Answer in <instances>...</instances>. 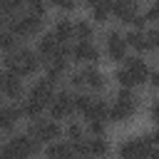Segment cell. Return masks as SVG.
Segmentation results:
<instances>
[{
	"instance_id": "14",
	"label": "cell",
	"mask_w": 159,
	"mask_h": 159,
	"mask_svg": "<svg viewBox=\"0 0 159 159\" xmlns=\"http://www.w3.org/2000/svg\"><path fill=\"white\" fill-rule=\"evenodd\" d=\"M119 154L122 157H139V154H152V147L147 144V139H129L119 147Z\"/></svg>"
},
{
	"instance_id": "6",
	"label": "cell",
	"mask_w": 159,
	"mask_h": 159,
	"mask_svg": "<svg viewBox=\"0 0 159 159\" xmlns=\"http://www.w3.org/2000/svg\"><path fill=\"white\" fill-rule=\"evenodd\" d=\"M72 112H75V97H72L70 92H60V94L52 97V102H50V114H52V119H65V117H70Z\"/></svg>"
},
{
	"instance_id": "2",
	"label": "cell",
	"mask_w": 159,
	"mask_h": 159,
	"mask_svg": "<svg viewBox=\"0 0 159 159\" xmlns=\"http://www.w3.org/2000/svg\"><path fill=\"white\" fill-rule=\"evenodd\" d=\"M134 112H137V97L132 94V89L122 87V92L117 94V102L109 107V119L112 122H127V119H132Z\"/></svg>"
},
{
	"instance_id": "28",
	"label": "cell",
	"mask_w": 159,
	"mask_h": 159,
	"mask_svg": "<svg viewBox=\"0 0 159 159\" xmlns=\"http://www.w3.org/2000/svg\"><path fill=\"white\" fill-rule=\"evenodd\" d=\"M89 132L92 137H104V119H89Z\"/></svg>"
},
{
	"instance_id": "17",
	"label": "cell",
	"mask_w": 159,
	"mask_h": 159,
	"mask_svg": "<svg viewBox=\"0 0 159 159\" xmlns=\"http://www.w3.org/2000/svg\"><path fill=\"white\" fill-rule=\"evenodd\" d=\"M87 5L92 7V15L97 22H104L112 15V0H87Z\"/></svg>"
},
{
	"instance_id": "30",
	"label": "cell",
	"mask_w": 159,
	"mask_h": 159,
	"mask_svg": "<svg viewBox=\"0 0 159 159\" xmlns=\"http://www.w3.org/2000/svg\"><path fill=\"white\" fill-rule=\"evenodd\" d=\"M89 99H92L89 94H77L75 97V112H84L87 104H89Z\"/></svg>"
},
{
	"instance_id": "32",
	"label": "cell",
	"mask_w": 159,
	"mask_h": 159,
	"mask_svg": "<svg viewBox=\"0 0 159 159\" xmlns=\"http://www.w3.org/2000/svg\"><path fill=\"white\" fill-rule=\"evenodd\" d=\"M25 2L30 5V10H32V12L45 15V7H47V2H45V0H25Z\"/></svg>"
},
{
	"instance_id": "39",
	"label": "cell",
	"mask_w": 159,
	"mask_h": 159,
	"mask_svg": "<svg viewBox=\"0 0 159 159\" xmlns=\"http://www.w3.org/2000/svg\"><path fill=\"white\" fill-rule=\"evenodd\" d=\"M5 17H7V12H5V10H2V5H0V27L5 25Z\"/></svg>"
},
{
	"instance_id": "41",
	"label": "cell",
	"mask_w": 159,
	"mask_h": 159,
	"mask_svg": "<svg viewBox=\"0 0 159 159\" xmlns=\"http://www.w3.org/2000/svg\"><path fill=\"white\" fill-rule=\"evenodd\" d=\"M0 107H2V104H0Z\"/></svg>"
},
{
	"instance_id": "24",
	"label": "cell",
	"mask_w": 159,
	"mask_h": 159,
	"mask_svg": "<svg viewBox=\"0 0 159 159\" xmlns=\"http://www.w3.org/2000/svg\"><path fill=\"white\" fill-rule=\"evenodd\" d=\"M87 152H89V154H107L109 147H107V142H104L102 137H94V139L87 142Z\"/></svg>"
},
{
	"instance_id": "16",
	"label": "cell",
	"mask_w": 159,
	"mask_h": 159,
	"mask_svg": "<svg viewBox=\"0 0 159 159\" xmlns=\"http://www.w3.org/2000/svg\"><path fill=\"white\" fill-rule=\"evenodd\" d=\"M60 45H62V42H60L55 35H42V37L37 40V55L47 60L50 55H55V52H57V47H60Z\"/></svg>"
},
{
	"instance_id": "35",
	"label": "cell",
	"mask_w": 159,
	"mask_h": 159,
	"mask_svg": "<svg viewBox=\"0 0 159 159\" xmlns=\"http://www.w3.org/2000/svg\"><path fill=\"white\" fill-rule=\"evenodd\" d=\"M70 84H72V87H84V75H82V72H75V75L70 77Z\"/></svg>"
},
{
	"instance_id": "4",
	"label": "cell",
	"mask_w": 159,
	"mask_h": 159,
	"mask_svg": "<svg viewBox=\"0 0 159 159\" xmlns=\"http://www.w3.org/2000/svg\"><path fill=\"white\" fill-rule=\"evenodd\" d=\"M35 152H37V142H35L30 134H25V137H12V139L0 149L2 157H30V154H35Z\"/></svg>"
},
{
	"instance_id": "23",
	"label": "cell",
	"mask_w": 159,
	"mask_h": 159,
	"mask_svg": "<svg viewBox=\"0 0 159 159\" xmlns=\"http://www.w3.org/2000/svg\"><path fill=\"white\" fill-rule=\"evenodd\" d=\"M92 35H94V30H92V25L89 22H84V20H80L77 25H75V37L82 42V40H92Z\"/></svg>"
},
{
	"instance_id": "29",
	"label": "cell",
	"mask_w": 159,
	"mask_h": 159,
	"mask_svg": "<svg viewBox=\"0 0 159 159\" xmlns=\"http://www.w3.org/2000/svg\"><path fill=\"white\" fill-rule=\"evenodd\" d=\"M22 2H25V0H0V5H2V10H5L7 15H12V12H17Z\"/></svg>"
},
{
	"instance_id": "34",
	"label": "cell",
	"mask_w": 159,
	"mask_h": 159,
	"mask_svg": "<svg viewBox=\"0 0 159 159\" xmlns=\"http://www.w3.org/2000/svg\"><path fill=\"white\" fill-rule=\"evenodd\" d=\"M144 20L147 22H159V7L154 5V7H149L147 10V15H144Z\"/></svg>"
},
{
	"instance_id": "22",
	"label": "cell",
	"mask_w": 159,
	"mask_h": 159,
	"mask_svg": "<svg viewBox=\"0 0 159 159\" xmlns=\"http://www.w3.org/2000/svg\"><path fill=\"white\" fill-rule=\"evenodd\" d=\"M15 47H17V35H15L12 30L0 32V50H5V52H15Z\"/></svg>"
},
{
	"instance_id": "20",
	"label": "cell",
	"mask_w": 159,
	"mask_h": 159,
	"mask_svg": "<svg viewBox=\"0 0 159 159\" xmlns=\"http://www.w3.org/2000/svg\"><path fill=\"white\" fill-rule=\"evenodd\" d=\"M124 40H127V47H134V50H139V52L147 50V32H142V30H137V27H134Z\"/></svg>"
},
{
	"instance_id": "21",
	"label": "cell",
	"mask_w": 159,
	"mask_h": 159,
	"mask_svg": "<svg viewBox=\"0 0 159 159\" xmlns=\"http://www.w3.org/2000/svg\"><path fill=\"white\" fill-rule=\"evenodd\" d=\"M40 112H42V104H40L37 99H32V97H27V99L20 104V114H25V117H30V119H37Z\"/></svg>"
},
{
	"instance_id": "12",
	"label": "cell",
	"mask_w": 159,
	"mask_h": 159,
	"mask_svg": "<svg viewBox=\"0 0 159 159\" xmlns=\"http://www.w3.org/2000/svg\"><path fill=\"white\" fill-rule=\"evenodd\" d=\"M127 72L132 75V80H134V84H142V82H147L149 80V67H147V62L144 60H139V57H129L127 60Z\"/></svg>"
},
{
	"instance_id": "36",
	"label": "cell",
	"mask_w": 159,
	"mask_h": 159,
	"mask_svg": "<svg viewBox=\"0 0 159 159\" xmlns=\"http://www.w3.org/2000/svg\"><path fill=\"white\" fill-rule=\"evenodd\" d=\"M144 139H147V144L152 147V152H154V149H159V132H154V134H147Z\"/></svg>"
},
{
	"instance_id": "1",
	"label": "cell",
	"mask_w": 159,
	"mask_h": 159,
	"mask_svg": "<svg viewBox=\"0 0 159 159\" xmlns=\"http://www.w3.org/2000/svg\"><path fill=\"white\" fill-rule=\"evenodd\" d=\"M5 67L20 77H27V75H35L40 70V55H35L32 50H15L7 55L5 60Z\"/></svg>"
},
{
	"instance_id": "38",
	"label": "cell",
	"mask_w": 159,
	"mask_h": 159,
	"mask_svg": "<svg viewBox=\"0 0 159 159\" xmlns=\"http://www.w3.org/2000/svg\"><path fill=\"white\" fill-rule=\"evenodd\" d=\"M149 82H152V87H157V89H159V72L149 75Z\"/></svg>"
},
{
	"instance_id": "9",
	"label": "cell",
	"mask_w": 159,
	"mask_h": 159,
	"mask_svg": "<svg viewBox=\"0 0 159 159\" xmlns=\"http://www.w3.org/2000/svg\"><path fill=\"white\" fill-rule=\"evenodd\" d=\"M30 97H32V99H37L42 107H45V104H50V102H52V97H55V82H50L47 77H42L40 82H35V84H32Z\"/></svg>"
},
{
	"instance_id": "18",
	"label": "cell",
	"mask_w": 159,
	"mask_h": 159,
	"mask_svg": "<svg viewBox=\"0 0 159 159\" xmlns=\"http://www.w3.org/2000/svg\"><path fill=\"white\" fill-rule=\"evenodd\" d=\"M62 45L65 42H70L72 37H75V25L70 22V20H57V25H55V32H52Z\"/></svg>"
},
{
	"instance_id": "33",
	"label": "cell",
	"mask_w": 159,
	"mask_h": 159,
	"mask_svg": "<svg viewBox=\"0 0 159 159\" xmlns=\"http://www.w3.org/2000/svg\"><path fill=\"white\" fill-rule=\"evenodd\" d=\"M52 2H55V5L60 7V10H67V12L77 7V0H52Z\"/></svg>"
},
{
	"instance_id": "3",
	"label": "cell",
	"mask_w": 159,
	"mask_h": 159,
	"mask_svg": "<svg viewBox=\"0 0 159 159\" xmlns=\"http://www.w3.org/2000/svg\"><path fill=\"white\" fill-rule=\"evenodd\" d=\"M45 15H37V12H27V15H20V17H12L10 20V30L17 35V37H30V35H35V32H40V27H42V20Z\"/></svg>"
},
{
	"instance_id": "42",
	"label": "cell",
	"mask_w": 159,
	"mask_h": 159,
	"mask_svg": "<svg viewBox=\"0 0 159 159\" xmlns=\"http://www.w3.org/2000/svg\"><path fill=\"white\" fill-rule=\"evenodd\" d=\"M134 2H137V0H134Z\"/></svg>"
},
{
	"instance_id": "19",
	"label": "cell",
	"mask_w": 159,
	"mask_h": 159,
	"mask_svg": "<svg viewBox=\"0 0 159 159\" xmlns=\"http://www.w3.org/2000/svg\"><path fill=\"white\" fill-rule=\"evenodd\" d=\"M82 75H84V87H92V89H102L104 87V75L99 70L87 67V70H82Z\"/></svg>"
},
{
	"instance_id": "40",
	"label": "cell",
	"mask_w": 159,
	"mask_h": 159,
	"mask_svg": "<svg viewBox=\"0 0 159 159\" xmlns=\"http://www.w3.org/2000/svg\"><path fill=\"white\" fill-rule=\"evenodd\" d=\"M154 5H157V7H159V0H157V2H154Z\"/></svg>"
},
{
	"instance_id": "15",
	"label": "cell",
	"mask_w": 159,
	"mask_h": 159,
	"mask_svg": "<svg viewBox=\"0 0 159 159\" xmlns=\"http://www.w3.org/2000/svg\"><path fill=\"white\" fill-rule=\"evenodd\" d=\"M20 117L22 114H20L17 107H0V132H10L17 124Z\"/></svg>"
},
{
	"instance_id": "10",
	"label": "cell",
	"mask_w": 159,
	"mask_h": 159,
	"mask_svg": "<svg viewBox=\"0 0 159 159\" xmlns=\"http://www.w3.org/2000/svg\"><path fill=\"white\" fill-rule=\"evenodd\" d=\"M72 57L77 60V62H84V65H94L97 60H99V50L89 42V40H82L75 50H72Z\"/></svg>"
},
{
	"instance_id": "5",
	"label": "cell",
	"mask_w": 159,
	"mask_h": 159,
	"mask_svg": "<svg viewBox=\"0 0 159 159\" xmlns=\"http://www.w3.org/2000/svg\"><path fill=\"white\" fill-rule=\"evenodd\" d=\"M30 137L37 142V144H47V142H55L60 137V124L55 119H40V122H32L30 127Z\"/></svg>"
},
{
	"instance_id": "8",
	"label": "cell",
	"mask_w": 159,
	"mask_h": 159,
	"mask_svg": "<svg viewBox=\"0 0 159 159\" xmlns=\"http://www.w3.org/2000/svg\"><path fill=\"white\" fill-rule=\"evenodd\" d=\"M107 55H109V60H127V40H124V35H119V32H109L107 35Z\"/></svg>"
},
{
	"instance_id": "27",
	"label": "cell",
	"mask_w": 159,
	"mask_h": 159,
	"mask_svg": "<svg viewBox=\"0 0 159 159\" xmlns=\"http://www.w3.org/2000/svg\"><path fill=\"white\" fill-rule=\"evenodd\" d=\"M147 50H152V52H159V30H152V32H147Z\"/></svg>"
},
{
	"instance_id": "13",
	"label": "cell",
	"mask_w": 159,
	"mask_h": 159,
	"mask_svg": "<svg viewBox=\"0 0 159 159\" xmlns=\"http://www.w3.org/2000/svg\"><path fill=\"white\" fill-rule=\"evenodd\" d=\"M82 117L89 122V119H107L109 117V107H107V102L104 99H97V97H92L89 99V104H87V109L82 112Z\"/></svg>"
},
{
	"instance_id": "26",
	"label": "cell",
	"mask_w": 159,
	"mask_h": 159,
	"mask_svg": "<svg viewBox=\"0 0 159 159\" xmlns=\"http://www.w3.org/2000/svg\"><path fill=\"white\" fill-rule=\"evenodd\" d=\"M114 80H117V84H119V87H127V89H132V87H137V84H134V80H132V75L127 72V67H122V70H117V75H114Z\"/></svg>"
},
{
	"instance_id": "37",
	"label": "cell",
	"mask_w": 159,
	"mask_h": 159,
	"mask_svg": "<svg viewBox=\"0 0 159 159\" xmlns=\"http://www.w3.org/2000/svg\"><path fill=\"white\" fill-rule=\"evenodd\" d=\"M152 119H154V122L159 124V99H157V102L152 104Z\"/></svg>"
},
{
	"instance_id": "7",
	"label": "cell",
	"mask_w": 159,
	"mask_h": 159,
	"mask_svg": "<svg viewBox=\"0 0 159 159\" xmlns=\"http://www.w3.org/2000/svg\"><path fill=\"white\" fill-rule=\"evenodd\" d=\"M0 94L7 99H22V82L15 72H0Z\"/></svg>"
},
{
	"instance_id": "11",
	"label": "cell",
	"mask_w": 159,
	"mask_h": 159,
	"mask_svg": "<svg viewBox=\"0 0 159 159\" xmlns=\"http://www.w3.org/2000/svg\"><path fill=\"white\" fill-rule=\"evenodd\" d=\"M112 15L119 22H132L137 15V2L134 0H112Z\"/></svg>"
},
{
	"instance_id": "25",
	"label": "cell",
	"mask_w": 159,
	"mask_h": 159,
	"mask_svg": "<svg viewBox=\"0 0 159 159\" xmlns=\"http://www.w3.org/2000/svg\"><path fill=\"white\" fill-rule=\"evenodd\" d=\"M47 154H50V157H70V154H72V144H62V142L55 139V144L47 149Z\"/></svg>"
},
{
	"instance_id": "31",
	"label": "cell",
	"mask_w": 159,
	"mask_h": 159,
	"mask_svg": "<svg viewBox=\"0 0 159 159\" xmlns=\"http://www.w3.org/2000/svg\"><path fill=\"white\" fill-rule=\"evenodd\" d=\"M67 137H70V142H77V139H82V127H80L77 122H72V124L67 127Z\"/></svg>"
}]
</instances>
